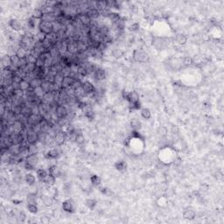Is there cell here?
Instances as JSON below:
<instances>
[{
	"mask_svg": "<svg viewBox=\"0 0 224 224\" xmlns=\"http://www.w3.org/2000/svg\"><path fill=\"white\" fill-rule=\"evenodd\" d=\"M42 45H43V47H44V48L47 50V51H49L52 47H54V43H53L50 40H48L47 38L42 42Z\"/></svg>",
	"mask_w": 224,
	"mask_h": 224,
	"instance_id": "cell-36",
	"label": "cell"
},
{
	"mask_svg": "<svg viewBox=\"0 0 224 224\" xmlns=\"http://www.w3.org/2000/svg\"><path fill=\"white\" fill-rule=\"evenodd\" d=\"M27 26H28V28H31V29L34 28L35 21H34V19L33 18H30V19H27Z\"/></svg>",
	"mask_w": 224,
	"mask_h": 224,
	"instance_id": "cell-56",
	"label": "cell"
},
{
	"mask_svg": "<svg viewBox=\"0 0 224 224\" xmlns=\"http://www.w3.org/2000/svg\"><path fill=\"white\" fill-rule=\"evenodd\" d=\"M133 59L137 62H147L149 60V55L144 50L136 49L133 52Z\"/></svg>",
	"mask_w": 224,
	"mask_h": 224,
	"instance_id": "cell-1",
	"label": "cell"
},
{
	"mask_svg": "<svg viewBox=\"0 0 224 224\" xmlns=\"http://www.w3.org/2000/svg\"><path fill=\"white\" fill-rule=\"evenodd\" d=\"M67 53L70 55H76L79 54L78 47H77V41H74L71 39H68L67 40Z\"/></svg>",
	"mask_w": 224,
	"mask_h": 224,
	"instance_id": "cell-4",
	"label": "cell"
},
{
	"mask_svg": "<svg viewBox=\"0 0 224 224\" xmlns=\"http://www.w3.org/2000/svg\"><path fill=\"white\" fill-rule=\"evenodd\" d=\"M27 164L31 165L33 167H35V166L38 164L39 162V158L37 154H30L25 160Z\"/></svg>",
	"mask_w": 224,
	"mask_h": 224,
	"instance_id": "cell-16",
	"label": "cell"
},
{
	"mask_svg": "<svg viewBox=\"0 0 224 224\" xmlns=\"http://www.w3.org/2000/svg\"><path fill=\"white\" fill-rule=\"evenodd\" d=\"M85 205L91 210H93L95 208V207L96 206V200L94 199H88L85 201Z\"/></svg>",
	"mask_w": 224,
	"mask_h": 224,
	"instance_id": "cell-43",
	"label": "cell"
},
{
	"mask_svg": "<svg viewBox=\"0 0 224 224\" xmlns=\"http://www.w3.org/2000/svg\"><path fill=\"white\" fill-rule=\"evenodd\" d=\"M138 24H137V23H134L133 25H131L130 27H129V30L130 31H131V32H135V31H137L138 29Z\"/></svg>",
	"mask_w": 224,
	"mask_h": 224,
	"instance_id": "cell-58",
	"label": "cell"
},
{
	"mask_svg": "<svg viewBox=\"0 0 224 224\" xmlns=\"http://www.w3.org/2000/svg\"><path fill=\"white\" fill-rule=\"evenodd\" d=\"M26 140L29 145H36L39 142V137H38V132L33 131V129H29L26 131Z\"/></svg>",
	"mask_w": 224,
	"mask_h": 224,
	"instance_id": "cell-2",
	"label": "cell"
},
{
	"mask_svg": "<svg viewBox=\"0 0 224 224\" xmlns=\"http://www.w3.org/2000/svg\"><path fill=\"white\" fill-rule=\"evenodd\" d=\"M131 126L133 130L135 131H138L141 128V122L137 119V118H133L131 121Z\"/></svg>",
	"mask_w": 224,
	"mask_h": 224,
	"instance_id": "cell-35",
	"label": "cell"
},
{
	"mask_svg": "<svg viewBox=\"0 0 224 224\" xmlns=\"http://www.w3.org/2000/svg\"><path fill=\"white\" fill-rule=\"evenodd\" d=\"M28 54H29V53H28V50H27V49H26V48L23 47H19L17 48V50H16V54H16L20 60H25Z\"/></svg>",
	"mask_w": 224,
	"mask_h": 224,
	"instance_id": "cell-17",
	"label": "cell"
},
{
	"mask_svg": "<svg viewBox=\"0 0 224 224\" xmlns=\"http://www.w3.org/2000/svg\"><path fill=\"white\" fill-rule=\"evenodd\" d=\"M26 63L27 64H36V61H37V58L36 57H34L33 54H31L30 53L27 54V56L26 57Z\"/></svg>",
	"mask_w": 224,
	"mask_h": 224,
	"instance_id": "cell-45",
	"label": "cell"
},
{
	"mask_svg": "<svg viewBox=\"0 0 224 224\" xmlns=\"http://www.w3.org/2000/svg\"><path fill=\"white\" fill-rule=\"evenodd\" d=\"M49 173L53 176H54L55 178H59L61 175V169L56 166V165H54V166H51L50 168H49Z\"/></svg>",
	"mask_w": 224,
	"mask_h": 224,
	"instance_id": "cell-23",
	"label": "cell"
},
{
	"mask_svg": "<svg viewBox=\"0 0 224 224\" xmlns=\"http://www.w3.org/2000/svg\"><path fill=\"white\" fill-rule=\"evenodd\" d=\"M42 101L48 104L55 102V97H54L53 92H46L42 97Z\"/></svg>",
	"mask_w": 224,
	"mask_h": 224,
	"instance_id": "cell-18",
	"label": "cell"
},
{
	"mask_svg": "<svg viewBox=\"0 0 224 224\" xmlns=\"http://www.w3.org/2000/svg\"><path fill=\"white\" fill-rule=\"evenodd\" d=\"M99 32H100V33H101L103 37H105V36H108V35H109V27L106 26H99Z\"/></svg>",
	"mask_w": 224,
	"mask_h": 224,
	"instance_id": "cell-50",
	"label": "cell"
},
{
	"mask_svg": "<svg viewBox=\"0 0 224 224\" xmlns=\"http://www.w3.org/2000/svg\"><path fill=\"white\" fill-rule=\"evenodd\" d=\"M13 96H14L16 98H23L25 96V91L21 90L20 88L15 89L13 92Z\"/></svg>",
	"mask_w": 224,
	"mask_h": 224,
	"instance_id": "cell-48",
	"label": "cell"
},
{
	"mask_svg": "<svg viewBox=\"0 0 224 224\" xmlns=\"http://www.w3.org/2000/svg\"><path fill=\"white\" fill-rule=\"evenodd\" d=\"M77 19H79V21L81 22V24L83 26H89L92 23L91 19L88 17V15L87 14V13H80L77 15Z\"/></svg>",
	"mask_w": 224,
	"mask_h": 224,
	"instance_id": "cell-8",
	"label": "cell"
},
{
	"mask_svg": "<svg viewBox=\"0 0 224 224\" xmlns=\"http://www.w3.org/2000/svg\"><path fill=\"white\" fill-rule=\"evenodd\" d=\"M42 121H43V117L38 114H31L28 117V125L31 127L40 125Z\"/></svg>",
	"mask_w": 224,
	"mask_h": 224,
	"instance_id": "cell-7",
	"label": "cell"
},
{
	"mask_svg": "<svg viewBox=\"0 0 224 224\" xmlns=\"http://www.w3.org/2000/svg\"><path fill=\"white\" fill-rule=\"evenodd\" d=\"M67 132L63 131L62 130H60L56 132L54 139V142L57 145H62L65 141L67 140Z\"/></svg>",
	"mask_w": 224,
	"mask_h": 224,
	"instance_id": "cell-6",
	"label": "cell"
},
{
	"mask_svg": "<svg viewBox=\"0 0 224 224\" xmlns=\"http://www.w3.org/2000/svg\"><path fill=\"white\" fill-rule=\"evenodd\" d=\"M193 58H191V57H189V56L185 57V58L183 59V65H184L185 67H189V66L193 65Z\"/></svg>",
	"mask_w": 224,
	"mask_h": 224,
	"instance_id": "cell-52",
	"label": "cell"
},
{
	"mask_svg": "<svg viewBox=\"0 0 224 224\" xmlns=\"http://www.w3.org/2000/svg\"><path fill=\"white\" fill-rule=\"evenodd\" d=\"M81 64H82L83 67L86 68V70H87V72H88V74H94V72H95V66H94L92 63H90V62H88V61H84V62H82V63H81Z\"/></svg>",
	"mask_w": 224,
	"mask_h": 224,
	"instance_id": "cell-27",
	"label": "cell"
},
{
	"mask_svg": "<svg viewBox=\"0 0 224 224\" xmlns=\"http://www.w3.org/2000/svg\"><path fill=\"white\" fill-rule=\"evenodd\" d=\"M115 167L117 168V170H118V171H120V172H123V171L126 170L127 166H126V164H125L124 161H119V162H118V163L115 165Z\"/></svg>",
	"mask_w": 224,
	"mask_h": 224,
	"instance_id": "cell-49",
	"label": "cell"
},
{
	"mask_svg": "<svg viewBox=\"0 0 224 224\" xmlns=\"http://www.w3.org/2000/svg\"><path fill=\"white\" fill-rule=\"evenodd\" d=\"M64 75H63V74L61 73V72H59V73H57L56 74H55V76H54V82L55 83V84H57L58 86H61V83H62V81H63V79H64Z\"/></svg>",
	"mask_w": 224,
	"mask_h": 224,
	"instance_id": "cell-31",
	"label": "cell"
},
{
	"mask_svg": "<svg viewBox=\"0 0 224 224\" xmlns=\"http://www.w3.org/2000/svg\"><path fill=\"white\" fill-rule=\"evenodd\" d=\"M39 31L44 33L47 35L52 33H53V23L40 20V22L39 24Z\"/></svg>",
	"mask_w": 224,
	"mask_h": 224,
	"instance_id": "cell-5",
	"label": "cell"
},
{
	"mask_svg": "<svg viewBox=\"0 0 224 224\" xmlns=\"http://www.w3.org/2000/svg\"><path fill=\"white\" fill-rule=\"evenodd\" d=\"M111 54H112V56H113V57L118 59V58H120V57H122L124 55V52L121 49L116 48V49H114L113 51H112Z\"/></svg>",
	"mask_w": 224,
	"mask_h": 224,
	"instance_id": "cell-51",
	"label": "cell"
},
{
	"mask_svg": "<svg viewBox=\"0 0 224 224\" xmlns=\"http://www.w3.org/2000/svg\"><path fill=\"white\" fill-rule=\"evenodd\" d=\"M25 180H26V182L28 184V186L34 185L35 182H36V179H35L34 175H33L32 173H27V174H26Z\"/></svg>",
	"mask_w": 224,
	"mask_h": 224,
	"instance_id": "cell-34",
	"label": "cell"
},
{
	"mask_svg": "<svg viewBox=\"0 0 224 224\" xmlns=\"http://www.w3.org/2000/svg\"><path fill=\"white\" fill-rule=\"evenodd\" d=\"M9 26L14 32H20L23 29L21 22L17 19H12L9 22Z\"/></svg>",
	"mask_w": 224,
	"mask_h": 224,
	"instance_id": "cell-11",
	"label": "cell"
},
{
	"mask_svg": "<svg viewBox=\"0 0 224 224\" xmlns=\"http://www.w3.org/2000/svg\"><path fill=\"white\" fill-rule=\"evenodd\" d=\"M26 208H27V210H28L31 214H37V213H38V207H37V204L27 203Z\"/></svg>",
	"mask_w": 224,
	"mask_h": 224,
	"instance_id": "cell-44",
	"label": "cell"
},
{
	"mask_svg": "<svg viewBox=\"0 0 224 224\" xmlns=\"http://www.w3.org/2000/svg\"><path fill=\"white\" fill-rule=\"evenodd\" d=\"M81 88H83V90H84V92L86 93V95L93 94V93L95 91V86H94L89 81H82Z\"/></svg>",
	"mask_w": 224,
	"mask_h": 224,
	"instance_id": "cell-9",
	"label": "cell"
},
{
	"mask_svg": "<svg viewBox=\"0 0 224 224\" xmlns=\"http://www.w3.org/2000/svg\"><path fill=\"white\" fill-rule=\"evenodd\" d=\"M75 80L70 76H65L63 81H62V83H61V89H68V88H71V86L73 84V82Z\"/></svg>",
	"mask_w": 224,
	"mask_h": 224,
	"instance_id": "cell-13",
	"label": "cell"
},
{
	"mask_svg": "<svg viewBox=\"0 0 224 224\" xmlns=\"http://www.w3.org/2000/svg\"><path fill=\"white\" fill-rule=\"evenodd\" d=\"M2 66L4 68L10 67L11 66V57H8V55H5L2 58Z\"/></svg>",
	"mask_w": 224,
	"mask_h": 224,
	"instance_id": "cell-46",
	"label": "cell"
},
{
	"mask_svg": "<svg viewBox=\"0 0 224 224\" xmlns=\"http://www.w3.org/2000/svg\"><path fill=\"white\" fill-rule=\"evenodd\" d=\"M47 39V34H45L44 33L39 31L36 35H35V41H39V42H43L45 40Z\"/></svg>",
	"mask_w": 224,
	"mask_h": 224,
	"instance_id": "cell-38",
	"label": "cell"
},
{
	"mask_svg": "<svg viewBox=\"0 0 224 224\" xmlns=\"http://www.w3.org/2000/svg\"><path fill=\"white\" fill-rule=\"evenodd\" d=\"M38 109H39V112L40 115L44 117L46 114L49 113V104L44 102L43 101H41L39 104H38Z\"/></svg>",
	"mask_w": 224,
	"mask_h": 224,
	"instance_id": "cell-12",
	"label": "cell"
},
{
	"mask_svg": "<svg viewBox=\"0 0 224 224\" xmlns=\"http://www.w3.org/2000/svg\"><path fill=\"white\" fill-rule=\"evenodd\" d=\"M35 66L37 67H45V60L43 58H41V57L38 58Z\"/></svg>",
	"mask_w": 224,
	"mask_h": 224,
	"instance_id": "cell-54",
	"label": "cell"
},
{
	"mask_svg": "<svg viewBox=\"0 0 224 224\" xmlns=\"http://www.w3.org/2000/svg\"><path fill=\"white\" fill-rule=\"evenodd\" d=\"M55 182H56V178H55L54 176L51 175L50 173L46 177V179H45V180H44V183H45L47 186H54Z\"/></svg>",
	"mask_w": 224,
	"mask_h": 224,
	"instance_id": "cell-25",
	"label": "cell"
},
{
	"mask_svg": "<svg viewBox=\"0 0 224 224\" xmlns=\"http://www.w3.org/2000/svg\"><path fill=\"white\" fill-rule=\"evenodd\" d=\"M44 13L42 12V10L40 8H36L33 11V13H32V18L33 19H42Z\"/></svg>",
	"mask_w": 224,
	"mask_h": 224,
	"instance_id": "cell-26",
	"label": "cell"
},
{
	"mask_svg": "<svg viewBox=\"0 0 224 224\" xmlns=\"http://www.w3.org/2000/svg\"><path fill=\"white\" fill-rule=\"evenodd\" d=\"M95 8L99 11L100 13H102V11L106 10L107 8H109V2L105 1V0H102V1H97L95 2Z\"/></svg>",
	"mask_w": 224,
	"mask_h": 224,
	"instance_id": "cell-14",
	"label": "cell"
},
{
	"mask_svg": "<svg viewBox=\"0 0 224 224\" xmlns=\"http://www.w3.org/2000/svg\"><path fill=\"white\" fill-rule=\"evenodd\" d=\"M40 200L46 207H51L54 204V199L47 194H42L40 196Z\"/></svg>",
	"mask_w": 224,
	"mask_h": 224,
	"instance_id": "cell-19",
	"label": "cell"
},
{
	"mask_svg": "<svg viewBox=\"0 0 224 224\" xmlns=\"http://www.w3.org/2000/svg\"><path fill=\"white\" fill-rule=\"evenodd\" d=\"M196 216V213L193 209H186L183 212V217L186 220H193Z\"/></svg>",
	"mask_w": 224,
	"mask_h": 224,
	"instance_id": "cell-22",
	"label": "cell"
},
{
	"mask_svg": "<svg viewBox=\"0 0 224 224\" xmlns=\"http://www.w3.org/2000/svg\"><path fill=\"white\" fill-rule=\"evenodd\" d=\"M33 91H34V95H35V96H36V97H38L39 99L42 100V97H43L44 94L46 93V92L42 89V88H41V87L36 88H34V89H33Z\"/></svg>",
	"mask_w": 224,
	"mask_h": 224,
	"instance_id": "cell-39",
	"label": "cell"
},
{
	"mask_svg": "<svg viewBox=\"0 0 224 224\" xmlns=\"http://www.w3.org/2000/svg\"><path fill=\"white\" fill-rule=\"evenodd\" d=\"M29 150L31 154H38L39 148L36 145H29Z\"/></svg>",
	"mask_w": 224,
	"mask_h": 224,
	"instance_id": "cell-55",
	"label": "cell"
},
{
	"mask_svg": "<svg viewBox=\"0 0 224 224\" xmlns=\"http://www.w3.org/2000/svg\"><path fill=\"white\" fill-rule=\"evenodd\" d=\"M59 154H60L59 151H58L57 149L54 148V149H51V150H49V151L47 152V154H46V157H47V159H54L58 158Z\"/></svg>",
	"mask_w": 224,
	"mask_h": 224,
	"instance_id": "cell-24",
	"label": "cell"
},
{
	"mask_svg": "<svg viewBox=\"0 0 224 224\" xmlns=\"http://www.w3.org/2000/svg\"><path fill=\"white\" fill-rule=\"evenodd\" d=\"M109 19L112 22H113L114 24L117 23V22H118L119 20H121V17H120V15H119L118 13H112V12H111L110 15L109 16Z\"/></svg>",
	"mask_w": 224,
	"mask_h": 224,
	"instance_id": "cell-37",
	"label": "cell"
},
{
	"mask_svg": "<svg viewBox=\"0 0 224 224\" xmlns=\"http://www.w3.org/2000/svg\"><path fill=\"white\" fill-rule=\"evenodd\" d=\"M77 74H78L80 76H82V77H84V76L88 75V72H87L86 68L83 67V65H82V64H80V65L78 66V68H77Z\"/></svg>",
	"mask_w": 224,
	"mask_h": 224,
	"instance_id": "cell-42",
	"label": "cell"
},
{
	"mask_svg": "<svg viewBox=\"0 0 224 224\" xmlns=\"http://www.w3.org/2000/svg\"><path fill=\"white\" fill-rule=\"evenodd\" d=\"M141 116L145 119H149L151 118V110L147 108H143L141 109Z\"/></svg>",
	"mask_w": 224,
	"mask_h": 224,
	"instance_id": "cell-41",
	"label": "cell"
},
{
	"mask_svg": "<svg viewBox=\"0 0 224 224\" xmlns=\"http://www.w3.org/2000/svg\"><path fill=\"white\" fill-rule=\"evenodd\" d=\"M19 88L23 91H27L31 88V85H30V82L25 79H23L20 82H19Z\"/></svg>",
	"mask_w": 224,
	"mask_h": 224,
	"instance_id": "cell-30",
	"label": "cell"
},
{
	"mask_svg": "<svg viewBox=\"0 0 224 224\" xmlns=\"http://www.w3.org/2000/svg\"><path fill=\"white\" fill-rule=\"evenodd\" d=\"M27 203H31V204H37V194L35 193H28L27 195Z\"/></svg>",
	"mask_w": 224,
	"mask_h": 224,
	"instance_id": "cell-40",
	"label": "cell"
},
{
	"mask_svg": "<svg viewBox=\"0 0 224 224\" xmlns=\"http://www.w3.org/2000/svg\"><path fill=\"white\" fill-rule=\"evenodd\" d=\"M87 14L91 19V20H95L99 18V16L101 15V13L97 11L95 8H90L88 11H87Z\"/></svg>",
	"mask_w": 224,
	"mask_h": 224,
	"instance_id": "cell-20",
	"label": "cell"
},
{
	"mask_svg": "<svg viewBox=\"0 0 224 224\" xmlns=\"http://www.w3.org/2000/svg\"><path fill=\"white\" fill-rule=\"evenodd\" d=\"M94 77L96 81H102L106 78V73L105 70L102 68H95L94 72Z\"/></svg>",
	"mask_w": 224,
	"mask_h": 224,
	"instance_id": "cell-15",
	"label": "cell"
},
{
	"mask_svg": "<svg viewBox=\"0 0 224 224\" xmlns=\"http://www.w3.org/2000/svg\"><path fill=\"white\" fill-rule=\"evenodd\" d=\"M74 140H75V143L78 144V145H82L84 144L85 142V138H84V136L81 134V133H75V138H74Z\"/></svg>",
	"mask_w": 224,
	"mask_h": 224,
	"instance_id": "cell-47",
	"label": "cell"
},
{
	"mask_svg": "<svg viewBox=\"0 0 224 224\" xmlns=\"http://www.w3.org/2000/svg\"><path fill=\"white\" fill-rule=\"evenodd\" d=\"M30 54H33V55L34 57H36L37 59H38V58H40V55H41L38 51H36V50H35V49H33V48H32V49L30 50Z\"/></svg>",
	"mask_w": 224,
	"mask_h": 224,
	"instance_id": "cell-57",
	"label": "cell"
},
{
	"mask_svg": "<svg viewBox=\"0 0 224 224\" xmlns=\"http://www.w3.org/2000/svg\"><path fill=\"white\" fill-rule=\"evenodd\" d=\"M209 188V186L207 185V184H203V185H201L200 186V192H203V193H205V192H207V189Z\"/></svg>",
	"mask_w": 224,
	"mask_h": 224,
	"instance_id": "cell-59",
	"label": "cell"
},
{
	"mask_svg": "<svg viewBox=\"0 0 224 224\" xmlns=\"http://www.w3.org/2000/svg\"><path fill=\"white\" fill-rule=\"evenodd\" d=\"M62 209L67 213L74 212V204L72 200H66L62 202Z\"/></svg>",
	"mask_w": 224,
	"mask_h": 224,
	"instance_id": "cell-10",
	"label": "cell"
},
{
	"mask_svg": "<svg viewBox=\"0 0 224 224\" xmlns=\"http://www.w3.org/2000/svg\"><path fill=\"white\" fill-rule=\"evenodd\" d=\"M36 174H37L38 179H39L40 181H42V182H44V180H45L46 177L48 175L47 172L45 169H42V168L38 169V170H37V172H36Z\"/></svg>",
	"mask_w": 224,
	"mask_h": 224,
	"instance_id": "cell-28",
	"label": "cell"
},
{
	"mask_svg": "<svg viewBox=\"0 0 224 224\" xmlns=\"http://www.w3.org/2000/svg\"><path fill=\"white\" fill-rule=\"evenodd\" d=\"M175 40H176V42L178 44H179V45H185L186 43V41H187V38L184 34H182V33L177 34Z\"/></svg>",
	"mask_w": 224,
	"mask_h": 224,
	"instance_id": "cell-32",
	"label": "cell"
},
{
	"mask_svg": "<svg viewBox=\"0 0 224 224\" xmlns=\"http://www.w3.org/2000/svg\"><path fill=\"white\" fill-rule=\"evenodd\" d=\"M58 19L54 16V14L52 13H44L41 21H47V22H50V23H54L55 21H57Z\"/></svg>",
	"mask_w": 224,
	"mask_h": 224,
	"instance_id": "cell-21",
	"label": "cell"
},
{
	"mask_svg": "<svg viewBox=\"0 0 224 224\" xmlns=\"http://www.w3.org/2000/svg\"><path fill=\"white\" fill-rule=\"evenodd\" d=\"M42 81L43 79H40V78H34L31 81H30V85H31V88L34 89L36 88H39L41 86V83H42Z\"/></svg>",
	"mask_w": 224,
	"mask_h": 224,
	"instance_id": "cell-29",
	"label": "cell"
},
{
	"mask_svg": "<svg viewBox=\"0 0 224 224\" xmlns=\"http://www.w3.org/2000/svg\"><path fill=\"white\" fill-rule=\"evenodd\" d=\"M90 180H91V183H92L94 186H99L100 183H101V179H100V177H98L97 175H93V176L90 178Z\"/></svg>",
	"mask_w": 224,
	"mask_h": 224,
	"instance_id": "cell-53",
	"label": "cell"
},
{
	"mask_svg": "<svg viewBox=\"0 0 224 224\" xmlns=\"http://www.w3.org/2000/svg\"><path fill=\"white\" fill-rule=\"evenodd\" d=\"M10 57H11V66L19 68V65L21 60L16 54H13V55H12Z\"/></svg>",
	"mask_w": 224,
	"mask_h": 224,
	"instance_id": "cell-33",
	"label": "cell"
},
{
	"mask_svg": "<svg viewBox=\"0 0 224 224\" xmlns=\"http://www.w3.org/2000/svg\"><path fill=\"white\" fill-rule=\"evenodd\" d=\"M54 113H55L56 117L58 118V119H63L67 117L68 110H67V107L64 106L63 104H57Z\"/></svg>",
	"mask_w": 224,
	"mask_h": 224,
	"instance_id": "cell-3",
	"label": "cell"
}]
</instances>
